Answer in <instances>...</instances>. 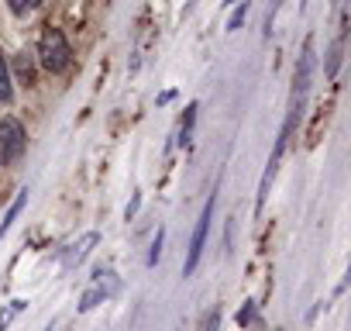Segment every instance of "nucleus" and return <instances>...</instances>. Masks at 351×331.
I'll return each instance as SVG.
<instances>
[{
  "label": "nucleus",
  "mask_w": 351,
  "mask_h": 331,
  "mask_svg": "<svg viewBox=\"0 0 351 331\" xmlns=\"http://www.w3.org/2000/svg\"><path fill=\"white\" fill-rule=\"evenodd\" d=\"M38 62L45 73H66L73 62V49L66 42V35L59 28H45L42 42H38Z\"/></svg>",
  "instance_id": "nucleus-1"
},
{
  "label": "nucleus",
  "mask_w": 351,
  "mask_h": 331,
  "mask_svg": "<svg viewBox=\"0 0 351 331\" xmlns=\"http://www.w3.org/2000/svg\"><path fill=\"white\" fill-rule=\"evenodd\" d=\"M25 148H28L25 124H21L18 117H4V121H0V162H4V166L21 162Z\"/></svg>",
  "instance_id": "nucleus-2"
},
{
  "label": "nucleus",
  "mask_w": 351,
  "mask_h": 331,
  "mask_svg": "<svg viewBox=\"0 0 351 331\" xmlns=\"http://www.w3.org/2000/svg\"><path fill=\"white\" fill-rule=\"evenodd\" d=\"M214 204H217V194H210V201L204 204V214L193 228V238H190V249H186V262H183V276H193L197 266H200V255H204V245H207V235H210V221H214Z\"/></svg>",
  "instance_id": "nucleus-3"
},
{
  "label": "nucleus",
  "mask_w": 351,
  "mask_h": 331,
  "mask_svg": "<svg viewBox=\"0 0 351 331\" xmlns=\"http://www.w3.org/2000/svg\"><path fill=\"white\" fill-rule=\"evenodd\" d=\"M313 66H317V56H313V38L303 42V52H300V62H296V76H293V107H306V93H310V83H313Z\"/></svg>",
  "instance_id": "nucleus-4"
},
{
  "label": "nucleus",
  "mask_w": 351,
  "mask_h": 331,
  "mask_svg": "<svg viewBox=\"0 0 351 331\" xmlns=\"http://www.w3.org/2000/svg\"><path fill=\"white\" fill-rule=\"evenodd\" d=\"M97 242H100V235H97V231H86L76 245H69V249L62 252V269H76V266L93 252V245H97Z\"/></svg>",
  "instance_id": "nucleus-5"
},
{
  "label": "nucleus",
  "mask_w": 351,
  "mask_h": 331,
  "mask_svg": "<svg viewBox=\"0 0 351 331\" xmlns=\"http://www.w3.org/2000/svg\"><path fill=\"white\" fill-rule=\"evenodd\" d=\"M25 204H28V190H21L18 197H14V204L8 207V214H4V221H0V238H4L8 231H11V225L21 218V211H25Z\"/></svg>",
  "instance_id": "nucleus-6"
},
{
  "label": "nucleus",
  "mask_w": 351,
  "mask_h": 331,
  "mask_svg": "<svg viewBox=\"0 0 351 331\" xmlns=\"http://www.w3.org/2000/svg\"><path fill=\"white\" fill-rule=\"evenodd\" d=\"M14 76L21 80V87H35V66H32V56H25V52L14 56Z\"/></svg>",
  "instance_id": "nucleus-7"
},
{
  "label": "nucleus",
  "mask_w": 351,
  "mask_h": 331,
  "mask_svg": "<svg viewBox=\"0 0 351 331\" xmlns=\"http://www.w3.org/2000/svg\"><path fill=\"white\" fill-rule=\"evenodd\" d=\"M93 283L104 290V297H114V293L121 290V276H117L114 269H97V273H93Z\"/></svg>",
  "instance_id": "nucleus-8"
},
{
  "label": "nucleus",
  "mask_w": 351,
  "mask_h": 331,
  "mask_svg": "<svg viewBox=\"0 0 351 331\" xmlns=\"http://www.w3.org/2000/svg\"><path fill=\"white\" fill-rule=\"evenodd\" d=\"M341 52H344V38L337 35L334 45H330V52H327V62H324V76H327V80L337 76V69H341Z\"/></svg>",
  "instance_id": "nucleus-9"
},
{
  "label": "nucleus",
  "mask_w": 351,
  "mask_h": 331,
  "mask_svg": "<svg viewBox=\"0 0 351 331\" xmlns=\"http://www.w3.org/2000/svg\"><path fill=\"white\" fill-rule=\"evenodd\" d=\"M104 300H107V297H104V290L93 283V286H86V290H83V297H80L76 310H80V314H86V310H93V307H97V304H104Z\"/></svg>",
  "instance_id": "nucleus-10"
},
{
  "label": "nucleus",
  "mask_w": 351,
  "mask_h": 331,
  "mask_svg": "<svg viewBox=\"0 0 351 331\" xmlns=\"http://www.w3.org/2000/svg\"><path fill=\"white\" fill-rule=\"evenodd\" d=\"M14 100V87H11V73H8V62L0 56V104H11Z\"/></svg>",
  "instance_id": "nucleus-11"
},
{
  "label": "nucleus",
  "mask_w": 351,
  "mask_h": 331,
  "mask_svg": "<svg viewBox=\"0 0 351 331\" xmlns=\"http://www.w3.org/2000/svg\"><path fill=\"white\" fill-rule=\"evenodd\" d=\"M8 8H11V14H18V18H28L35 8H42V0H8Z\"/></svg>",
  "instance_id": "nucleus-12"
},
{
  "label": "nucleus",
  "mask_w": 351,
  "mask_h": 331,
  "mask_svg": "<svg viewBox=\"0 0 351 331\" xmlns=\"http://www.w3.org/2000/svg\"><path fill=\"white\" fill-rule=\"evenodd\" d=\"M197 111H200L197 104H190V107H186V117H183V128H180V141H183V145H186V141H190V135H193V121H197Z\"/></svg>",
  "instance_id": "nucleus-13"
},
{
  "label": "nucleus",
  "mask_w": 351,
  "mask_h": 331,
  "mask_svg": "<svg viewBox=\"0 0 351 331\" xmlns=\"http://www.w3.org/2000/svg\"><path fill=\"white\" fill-rule=\"evenodd\" d=\"M162 242H165V231L158 228V231H155V238H152V252H148V266H155V262H158V255H162Z\"/></svg>",
  "instance_id": "nucleus-14"
},
{
  "label": "nucleus",
  "mask_w": 351,
  "mask_h": 331,
  "mask_svg": "<svg viewBox=\"0 0 351 331\" xmlns=\"http://www.w3.org/2000/svg\"><path fill=\"white\" fill-rule=\"evenodd\" d=\"M221 328V307H214V310H207V317H204V324H200V331H217Z\"/></svg>",
  "instance_id": "nucleus-15"
},
{
  "label": "nucleus",
  "mask_w": 351,
  "mask_h": 331,
  "mask_svg": "<svg viewBox=\"0 0 351 331\" xmlns=\"http://www.w3.org/2000/svg\"><path fill=\"white\" fill-rule=\"evenodd\" d=\"M245 14H248V4H241V8L231 14V21H228V32H238V28L245 25Z\"/></svg>",
  "instance_id": "nucleus-16"
},
{
  "label": "nucleus",
  "mask_w": 351,
  "mask_h": 331,
  "mask_svg": "<svg viewBox=\"0 0 351 331\" xmlns=\"http://www.w3.org/2000/svg\"><path fill=\"white\" fill-rule=\"evenodd\" d=\"M252 317H255V300H248L245 310H238V324H252Z\"/></svg>",
  "instance_id": "nucleus-17"
},
{
  "label": "nucleus",
  "mask_w": 351,
  "mask_h": 331,
  "mask_svg": "<svg viewBox=\"0 0 351 331\" xmlns=\"http://www.w3.org/2000/svg\"><path fill=\"white\" fill-rule=\"evenodd\" d=\"M138 204H141V194H134V197H131V204L124 207V221H131V218L138 214Z\"/></svg>",
  "instance_id": "nucleus-18"
},
{
  "label": "nucleus",
  "mask_w": 351,
  "mask_h": 331,
  "mask_svg": "<svg viewBox=\"0 0 351 331\" xmlns=\"http://www.w3.org/2000/svg\"><path fill=\"white\" fill-rule=\"evenodd\" d=\"M0 331H4V321H0Z\"/></svg>",
  "instance_id": "nucleus-19"
},
{
  "label": "nucleus",
  "mask_w": 351,
  "mask_h": 331,
  "mask_svg": "<svg viewBox=\"0 0 351 331\" xmlns=\"http://www.w3.org/2000/svg\"><path fill=\"white\" fill-rule=\"evenodd\" d=\"M272 4H279V0H272Z\"/></svg>",
  "instance_id": "nucleus-20"
}]
</instances>
